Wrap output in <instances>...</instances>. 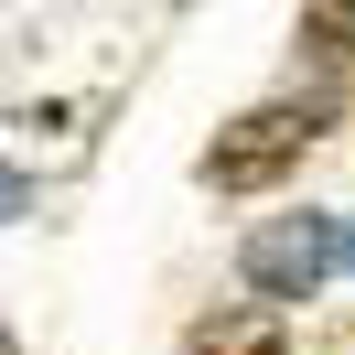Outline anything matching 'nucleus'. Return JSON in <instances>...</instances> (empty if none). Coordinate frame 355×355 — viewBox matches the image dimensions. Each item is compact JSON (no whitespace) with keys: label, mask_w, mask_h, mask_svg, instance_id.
<instances>
[{"label":"nucleus","mask_w":355,"mask_h":355,"mask_svg":"<svg viewBox=\"0 0 355 355\" xmlns=\"http://www.w3.org/2000/svg\"><path fill=\"white\" fill-rule=\"evenodd\" d=\"M11 216H33V183L11 173V162H0V226H11Z\"/></svg>","instance_id":"5"},{"label":"nucleus","mask_w":355,"mask_h":355,"mask_svg":"<svg viewBox=\"0 0 355 355\" xmlns=\"http://www.w3.org/2000/svg\"><path fill=\"white\" fill-rule=\"evenodd\" d=\"M334 259H345L334 216H269V226H248V248H237V269H248L259 302H312V291L334 280Z\"/></svg>","instance_id":"2"},{"label":"nucleus","mask_w":355,"mask_h":355,"mask_svg":"<svg viewBox=\"0 0 355 355\" xmlns=\"http://www.w3.org/2000/svg\"><path fill=\"white\" fill-rule=\"evenodd\" d=\"M312 140H323V97H269V108H248V119L216 130L205 183H216V194H259V183H280Z\"/></svg>","instance_id":"1"},{"label":"nucleus","mask_w":355,"mask_h":355,"mask_svg":"<svg viewBox=\"0 0 355 355\" xmlns=\"http://www.w3.org/2000/svg\"><path fill=\"white\" fill-rule=\"evenodd\" d=\"M0 355H11V334H0Z\"/></svg>","instance_id":"6"},{"label":"nucleus","mask_w":355,"mask_h":355,"mask_svg":"<svg viewBox=\"0 0 355 355\" xmlns=\"http://www.w3.org/2000/svg\"><path fill=\"white\" fill-rule=\"evenodd\" d=\"M302 44H312V65H345V54H355V0H312V11H302Z\"/></svg>","instance_id":"4"},{"label":"nucleus","mask_w":355,"mask_h":355,"mask_svg":"<svg viewBox=\"0 0 355 355\" xmlns=\"http://www.w3.org/2000/svg\"><path fill=\"white\" fill-rule=\"evenodd\" d=\"M280 345H291V323H280L269 302H248V312H216L183 355H280Z\"/></svg>","instance_id":"3"}]
</instances>
